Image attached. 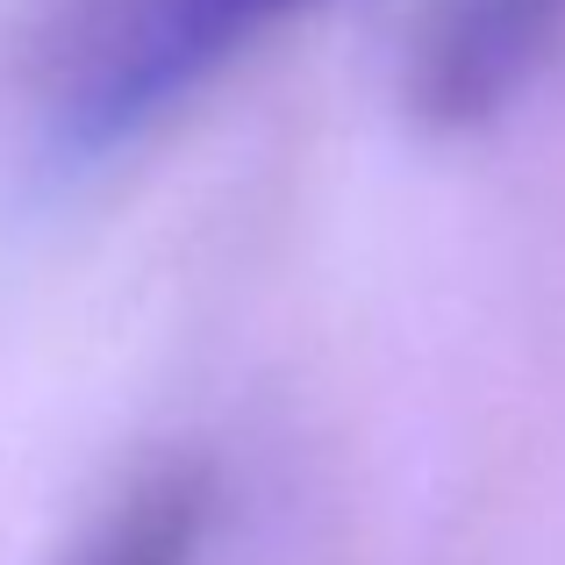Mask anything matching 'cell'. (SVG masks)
Listing matches in <instances>:
<instances>
[{"instance_id":"cell-1","label":"cell","mask_w":565,"mask_h":565,"mask_svg":"<svg viewBox=\"0 0 565 565\" xmlns=\"http://www.w3.org/2000/svg\"><path fill=\"white\" fill-rule=\"evenodd\" d=\"M301 8L308 0H79L65 43L51 51V137L65 151L137 137L250 36Z\"/></svg>"},{"instance_id":"cell-2","label":"cell","mask_w":565,"mask_h":565,"mask_svg":"<svg viewBox=\"0 0 565 565\" xmlns=\"http://www.w3.org/2000/svg\"><path fill=\"white\" fill-rule=\"evenodd\" d=\"M565 29V0H437L415 43L408 100L429 122H487L530 86Z\"/></svg>"},{"instance_id":"cell-3","label":"cell","mask_w":565,"mask_h":565,"mask_svg":"<svg viewBox=\"0 0 565 565\" xmlns=\"http://www.w3.org/2000/svg\"><path fill=\"white\" fill-rule=\"evenodd\" d=\"M201 480H166L122 515V523L100 537V552L86 565H186L193 537H201Z\"/></svg>"}]
</instances>
